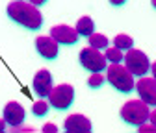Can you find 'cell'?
<instances>
[{
	"label": "cell",
	"instance_id": "6da1fadb",
	"mask_svg": "<svg viewBox=\"0 0 156 133\" xmlns=\"http://www.w3.org/2000/svg\"><path fill=\"white\" fill-rule=\"evenodd\" d=\"M8 17L13 22L24 26L30 32H35L43 26V15L34 6L32 2H24V0H15V2L8 4Z\"/></svg>",
	"mask_w": 156,
	"mask_h": 133
},
{
	"label": "cell",
	"instance_id": "7a4b0ae2",
	"mask_svg": "<svg viewBox=\"0 0 156 133\" xmlns=\"http://www.w3.org/2000/svg\"><path fill=\"white\" fill-rule=\"evenodd\" d=\"M106 81L123 94H130L136 89V81H134V74L123 67L121 63H110L106 68Z\"/></svg>",
	"mask_w": 156,
	"mask_h": 133
},
{
	"label": "cell",
	"instance_id": "3957f363",
	"mask_svg": "<svg viewBox=\"0 0 156 133\" xmlns=\"http://www.w3.org/2000/svg\"><path fill=\"white\" fill-rule=\"evenodd\" d=\"M151 105H147L141 98L140 100H128L121 111H119V115H121V120L130 124V126H141L149 120L151 117Z\"/></svg>",
	"mask_w": 156,
	"mask_h": 133
},
{
	"label": "cell",
	"instance_id": "277c9868",
	"mask_svg": "<svg viewBox=\"0 0 156 133\" xmlns=\"http://www.w3.org/2000/svg\"><path fill=\"white\" fill-rule=\"evenodd\" d=\"M74 102V87L69 83H62L52 87L50 94H48V104L50 107H54L56 111H65L73 105Z\"/></svg>",
	"mask_w": 156,
	"mask_h": 133
},
{
	"label": "cell",
	"instance_id": "5b68a950",
	"mask_svg": "<svg viewBox=\"0 0 156 133\" xmlns=\"http://www.w3.org/2000/svg\"><path fill=\"white\" fill-rule=\"evenodd\" d=\"M78 59H80V65L89 70V72H102L104 68H108V59L106 55L97 50L93 46H87V48H82L80 54H78Z\"/></svg>",
	"mask_w": 156,
	"mask_h": 133
},
{
	"label": "cell",
	"instance_id": "8992f818",
	"mask_svg": "<svg viewBox=\"0 0 156 133\" xmlns=\"http://www.w3.org/2000/svg\"><path fill=\"white\" fill-rule=\"evenodd\" d=\"M125 67L134 74L141 78V76H147V72L151 70V61L147 58V54H143L141 50L130 48L125 55Z\"/></svg>",
	"mask_w": 156,
	"mask_h": 133
},
{
	"label": "cell",
	"instance_id": "52a82bcc",
	"mask_svg": "<svg viewBox=\"0 0 156 133\" xmlns=\"http://www.w3.org/2000/svg\"><path fill=\"white\" fill-rule=\"evenodd\" d=\"M136 91L138 96L151 107H156V78H149V76H141L136 81Z\"/></svg>",
	"mask_w": 156,
	"mask_h": 133
},
{
	"label": "cell",
	"instance_id": "ba28073f",
	"mask_svg": "<svg viewBox=\"0 0 156 133\" xmlns=\"http://www.w3.org/2000/svg\"><path fill=\"white\" fill-rule=\"evenodd\" d=\"M35 50L39 52V55H41L43 59H56L58 54H60V45H58L50 35H39L35 37Z\"/></svg>",
	"mask_w": 156,
	"mask_h": 133
},
{
	"label": "cell",
	"instance_id": "9c48e42d",
	"mask_svg": "<svg viewBox=\"0 0 156 133\" xmlns=\"http://www.w3.org/2000/svg\"><path fill=\"white\" fill-rule=\"evenodd\" d=\"M52 76L48 70H39L35 72L34 76V80H32V89L34 92L37 94L39 98H48V94L52 91Z\"/></svg>",
	"mask_w": 156,
	"mask_h": 133
},
{
	"label": "cell",
	"instance_id": "30bf717a",
	"mask_svg": "<svg viewBox=\"0 0 156 133\" xmlns=\"http://www.w3.org/2000/svg\"><path fill=\"white\" fill-rule=\"evenodd\" d=\"M50 37L58 43V45H74L78 41V32L76 28H71V26H65V24H60V26H52L50 28Z\"/></svg>",
	"mask_w": 156,
	"mask_h": 133
},
{
	"label": "cell",
	"instance_id": "8fae6325",
	"mask_svg": "<svg viewBox=\"0 0 156 133\" xmlns=\"http://www.w3.org/2000/svg\"><path fill=\"white\" fill-rule=\"evenodd\" d=\"M63 129L67 133H89L93 126H91V120L84 115H71L65 118Z\"/></svg>",
	"mask_w": 156,
	"mask_h": 133
},
{
	"label": "cell",
	"instance_id": "7c38bea8",
	"mask_svg": "<svg viewBox=\"0 0 156 133\" xmlns=\"http://www.w3.org/2000/svg\"><path fill=\"white\" fill-rule=\"evenodd\" d=\"M4 120L9 124V126H21L26 118V113H24V107L19 104V102H9L4 105Z\"/></svg>",
	"mask_w": 156,
	"mask_h": 133
},
{
	"label": "cell",
	"instance_id": "4fadbf2b",
	"mask_svg": "<svg viewBox=\"0 0 156 133\" xmlns=\"http://www.w3.org/2000/svg\"><path fill=\"white\" fill-rule=\"evenodd\" d=\"M76 32H78V35H82V37H89L95 32L93 18L91 17H80L78 22H76Z\"/></svg>",
	"mask_w": 156,
	"mask_h": 133
},
{
	"label": "cell",
	"instance_id": "5bb4252c",
	"mask_svg": "<svg viewBox=\"0 0 156 133\" xmlns=\"http://www.w3.org/2000/svg\"><path fill=\"white\" fill-rule=\"evenodd\" d=\"M87 39H89V46H93L97 50H106L108 48V37L102 35V33H95L93 32Z\"/></svg>",
	"mask_w": 156,
	"mask_h": 133
},
{
	"label": "cell",
	"instance_id": "9a60e30c",
	"mask_svg": "<svg viewBox=\"0 0 156 133\" xmlns=\"http://www.w3.org/2000/svg\"><path fill=\"white\" fill-rule=\"evenodd\" d=\"M113 46L121 48V50H130L134 46V39H132L130 35H126V33H119L113 39Z\"/></svg>",
	"mask_w": 156,
	"mask_h": 133
},
{
	"label": "cell",
	"instance_id": "2e32d148",
	"mask_svg": "<svg viewBox=\"0 0 156 133\" xmlns=\"http://www.w3.org/2000/svg\"><path fill=\"white\" fill-rule=\"evenodd\" d=\"M106 59L108 63H121L125 59V54L121 48H117V46H112V48H106Z\"/></svg>",
	"mask_w": 156,
	"mask_h": 133
},
{
	"label": "cell",
	"instance_id": "e0dca14e",
	"mask_svg": "<svg viewBox=\"0 0 156 133\" xmlns=\"http://www.w3.org/2000/svg\"><path fill=\"white\" fill-rule=\"evenodd\" d=\"M104 81H106V80H104V76H102L101 72H91V76L87 78V85H89L91 89H101Z\"/></svg>",
	"mask_w": 156,
	"mask_h": 133
},
{
	"label": "cell",
	"instance_id": "ac0fdd59",
	"mask_svg": "<svg viewBox=\"0 0 156 133\" xmlns=\"http://www.w3.org/2000/svg\"><path fill=\"white\" fill-rule=\"evenodd\" d=\"M48 107H50L48 102L39 100V102H35V104L32 105V111H34V115H35V117H45L47 113H48Z\"/></svg>",
	"mask_w": 156,
	"mask_h": 133
},
{
	"label": "cell",
	"instance_id": "d6986e66",
	"mask_svg": "<svg viewBox=\"0 0 156 133\" xmlns=\"http://www.w3.org/2000/svg\"><path fill=\"white\" fill-rule=\"evenodd\" d=\"M138 131L140 133H156V126L151 122V124H141V126H138Z\"/></svg>",
	"mask_w": 156,
	"mask_h": 133
},
{
	"label": "cell",
	"instance_id": "ffe728a7",
	"mask_svg": "<svg viewBox=\"0 0 156 133\" xmlns=\"http://www.w3.org/2000/svg\"><path fill=\"white\" fill-rule=\"evenodd\" d=\"M56 131H58L56 124H45L43 126V133H56Z\"/></svg>",
	"mask_w": 156,
	"mask_h": 133
},
{
	"label": "cell",
	"instance_id": "44dd1931",
	"mask_svg": "<svg viewBox=\"0 0 156 133\" xmlns=\"http://www.w3.org/2000/svg\"><path fill=\"white\" fill-rule=\"evenodd\" d=\"M11 131H30V133H32V131H34V128H26V126H24V128H23V126H13V129H11Z\"/></svg>",
	"mask_w": 156,
	"mask_h": 133
},
{
	"label": "cell",
	"instance_id": "7402d4cb",
	"mask_svg": "<svg viewBox=\"0 0 156 133\" xmlns=\"http://www.w3.org/2000/svg\"><path fill=\"white\" fill-rule=\"evenodd\" d=\"M110 4H112V6H115V8H121V6H125V4H126V0H110Z\"/></svg>",
	"mask_w": 156,
	"mask_h": 133
},
{
	"label": "cell",
	"instance_id": "603a6c76",
	"mask_svg": "<svg viewBox=\"0 0 156 133\" xmlns=\"http://www.w3.org/2000/svg\"><path fill=\"white\" fill-rule=\"evenodd\" d=\"M149 120H151V122H152V124L156 126V107H154V109L151 111V117H149Z\"/></svg>",
	"mask_w": 156,
	"mask_h": 133
},
{
	"label": "cell",
	"instance_id": "cb8c5ba5",
	"mask_svg": "<svg viewBox=\"0 0 156 133\" xmlns=\"http://www.w3.org/2000/svg\"><path fill=\"white\" fill-rule=\"evenodd\" d=\"M6 124H8V122H6L4 118H0V133H4V131H6Z\"/></svg>",
	"mask_w": 156,
	"mask_h": 133
},
{
	"label": "cell",
	"instance_id": "d4e9b609",
	"mask_svg": "<svg viewBox=\"0 0 156 133\" xmlns=\"http://www.w3.org/2000/svg\"><path fill=\"white\" fill-rule=\"evenodd\" d=\"M28 2H32L34 6H43V4L47 2V0H28Z\"/></svg>",
	"mask_w": 156,
	"mask_h": 133
},
{
	"label": "cell",
	"instance_id": "484cf974",
	"mask_svg": "<svg viewBox=\"0 0 156 133\" xmlns=\"http://www.w3.org/2000/svg\"><path fill=\"white\" fill-rule=\"evenodd\" d=\"M151 72H152V78H156V61L151 63Z\"/></svg>",
	"mask_w": 156,
	"mask_h": 133
},
{
	"label": "cell",
	"instance_id": "4316f807",
	"mask_svg": "<svg viewBox=\"0 0 156 133\" xmlns=\"http://www.w3.org/2000/svg\"><path fill=\"white\" fill-rule=\"evenodd\" d=\"M151 4H152V8L156 9V0H151Z\"/></svg>",
	"mask_w": 156,
	"mask_h": 133
}]
</instances>
